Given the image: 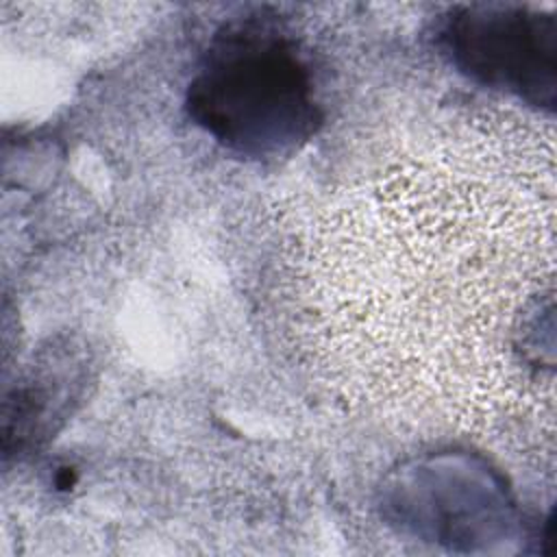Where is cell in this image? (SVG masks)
Here are the masks:
<instances>
[{
    "label": "cell",
    "mask_w": 557,
    "mask_h": 557,
    "mask_svg": "<svg viewBox=\"0 0 557 557\" xmlns=\"http://www.w3.org/2000/svg\"><path fill=\"white\" fill-rule=\"evenodd\" d=\"M440 48L470 78L553 109L557 20L524 7L470 4L444 17Z\"/></svg>",
    "instance_id": "cell-2"
},
{
    "label": "cell",
    "mask_w": 557,
    "mask_h": 557,
    "mask_svg": "<svg viewBox=\"0 0 557 557\" xmlns=\"http://www.w3.org/2000/svg\"><path fill=\"white\" fill-rule=\"evenodd\" d=\"M191 120L246 157H274L320 124L313 76L296 44L259 22L226 28L187 91Z\"/></svg>",
    "instance_id": "cell-1"
}]
</instances>
